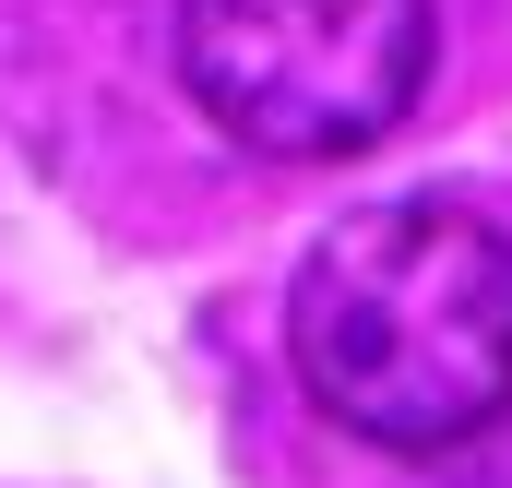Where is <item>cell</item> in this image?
Segmentation results:
<instances>
[{"label":"cell","instance_id":"6da1fadb","mask_svg":"<svg viewBox=\"0 0 512 488\" xmlns=\"http://www.w3.org/2000/svg\"><path fill=\"white\" fill-rule=\"evenodd\" d=\"M286 369L298 393L382 441V453H453L512 417V227L405 191L370 215H334L298 286H286Z\"/></svg>","mask_w":512,"mask_h":488},{"label":"cell","instance_id":"7a4b0ae2","mask_svg":"<svg viewBox=\"0 0 512 488\" xmlns=\"http://www.w3.org/2000/svg\"><path fill=\"white\" fill-rule=\"evenodd\" d=\"M441 60L429 0H179V84L239 155L346 167L417 120Z\"/></svg>","mask_w":512,"mask_h":488}]
</instances>
